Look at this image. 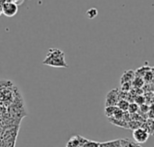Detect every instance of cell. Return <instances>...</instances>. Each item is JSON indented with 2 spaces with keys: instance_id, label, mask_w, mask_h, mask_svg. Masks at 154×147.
Segmentation results:
<instances>
[{
  "instance_id": "6da1fadb",
  "label": "cell",
  "mask_w": 154,
  "mask_h": 147,
  "mask_svg": "<svg viewBox=\"0 0 154 147\" xmlns=\"http://www.w3.org/2000/svg\"><path fill=\"white\" fill-rule=\"evenodd\" d=\"M42 65L52 66V67L69 68V65L65 60L64 52L61 49L56 48H51L48 50L46 57L42 61Z\"/></svg>"
},
{
  "instance_id": "7a4b0ae2",
  "label": "cell",
  "mask_w": 154,
  "mask_h": 147,
  "mask_svg": "<svg viewBox=\"0 0 154 147\" xmlns=\"http://www.w3.org/2000/svg\"><path fill=\"white\" fill-rule=\"evenodd\" d=\"M2 13L7 17H13L18 12V5L14 2H5L2 4Z\"/></svg>"
},
{
  "instance_id": "3957f363",
  "label": "cell",
  "mask_w": 154,
  "mask_h": 147,
  "mask_svg": "<svg viewBox=\"0 0 154 147\" xmlns=\"http://www.w3.org/2000/svg\"><path fill=\"white\" fill-rule=\"evenodd\" d=\"M118 92L119 89L116 88L108 92L106 94V107H111V106H116L119 98H118Z\"/></svg>"
},
{
  "instance_id": "277c9868",
  "label": "cell",
  "mask_w": 154,
  "mask_h": 147,
  "mask_svg": "<svg viewBox=\"0 0 154 147\" xmlns=\"http://www.w3.org/2000/svg\"><path fill=\"white\" fill-rule=\"evenodd\" d=\"M133 137H134V139L137 143H139V144H143V143H145V142L148 140L150 135H149L144 129H143V128H138V129H135V130L133 131Z\"/></svg>"
},
{
  "instance_id": "5b68a950",
  "label": "cell",
  "mask_w": 154,
  "mask_h": 147,
  "mask_svg": "<svg viewBox=\"0 0 154 147\" xmlns=\"http://www.w3.org/2000/svg\"><path fill=\"white\" fill-rule=\"evenodd\" d=\"M135 77V75H134V70H126L124 72L121 79H120V82H121V84H125V83H129V82H132Z\"/></svg>"
},
{
  "instance_id": "8992f818",
  "label": "cell",
  "mask_w": 154,
  "mask_h": 147,
  "mask_svg": "<svg viewBox=\"0 0 154 147\" xmlns=\"http://www.w3.org/2000/svg\"><path fill=\"white\" fill-rule=\"evenodd\" d=\"M109 122L112 123L113 125L116 126V127H119V128H126L128 129V123L126 121H125L124 119H116L114 118H109L108 119Z\"/></svg>"
},
{
  "instance_id": "52a82bcc",
  "label": "cell",
  "mask_w": 154,
  "mask_h": 147,
  "mask_svg": "<svg viewBox=\"0 0 154 147\" xmlns=\"http://www.w3.org/2000/svg\"><path fill=\"white\" fill-rule=\"evenodd\" d=\"M152 66H142V67H140V68H138L137 70H135L134 71V75H135V77H140V78H143L144 75H145V74L148 72V71H150V70H152Z\"/></svg>"
},
{
  "instance_id": "ba28073f",
  "label": "cell",
  "mask_w": 154,
  "mask_h": 147,
  "mask_svg": "<svg viewBox=\"0 0 154 147\" xmlns=\"http://www.w3.org/2000/svg\"><path fill=\"white\" fill-rule=\"evenodd\" d=\"M144 85V81L143 80V78L140 77H134V79L132 81V87L134 89H140L143 88Z\"/></svg>"
},
{
  "instance_id": "9c48e42d",
  "label": "cell",
  "mask_w": 154,
  "mask_h": 147,
  "mask_svg": "<svg viewBox=\"0 0 154 147\" xmlns=\"http://www.w3.org/2000/svg\"><path fill=\"white\" fill-rule=\"evenodd\" d=\"M129 103H130V102H128L126 100H119L118 102H117V104H116V107H117L119 110H121L123 112H125V111H127V110H128Z\"/></svg>"
},
{
  "instance_id": "30bf717a",
  "label": "cell",
  "mask_w": 154,
  "mask_h": 147,
  "mask_svg": "<svg viewBox=\"0 0 154 147\" xmlns=\"http://www.w3.org/2000/svg\"><path fill=\"white\" fill-rule=\"evenodd\" d=\"M142 124L141 122H138V121H134V120H130L128 122V129H131V130H135V129H138V128H142Z\"/></svg>"
},
{
  "instance_id": "8fae6325",
  "label": "cell",
  "mask_w": 154,
  "mask_h": 147,
  "mask_svg": "<svg viewBox=\"0 0 154 147\" xmlns=\"http://www.w3.org/2000/svg\"><path fill=\"white\" fill-rule=\"evenodd\" d=\"M153 68L150 71H148L145 75L143 77V80L144 81V83H147V84H150V83H152V80H153V72H152Z\"/></svg>"
},
{
  "instance_id": "7c38bea8",
  "label": "cell",
  "mask_w": 154,
  "mask_h": 147,
  "mask_svg": "<svg viewBox=\"0 0 154 147\" xmlns=\"http://www.w3.org/2000/svg\"><path fill=\"white\" fill-rule=\"evenodd\" d=\"M116 109V106H111V107H106L105 108V115L107 119L112 118L114 115V112Z\"/></svg>"
},
{
  "instance_id": "4fadbf2b",
  "label": "cell",
  "mask_w": 154,
  "mask_h": 147,
  "mask_svg": "<svg viewBox=\"0 0 154 147\" xmlns=\"http://www.w3.org/2000/svg\"><path fill=\"white\" fill-rule=\"evenodd\" d=\"M67 147H80L79 139L77 137H73L69 139V141L67 144Z\"/></svg>"
},
{
  "instance_id": "5bb4252c",
  "label": "cell",
  "mask_w": 154,
  "mask_h": 147,
  "mask_svg": "<svg viewBox=\"0 0 154 147\" xmlns=\"http://www.w3.org/2000/svg\"><path fill=\"white\" fill-rule=\"evenodd\" d=\"M138 110H139V106H138L136 103H134V102H131V103H129L128 110H127V111H128V113H129V114H134V113H137Z\"/></svg>"
},
{
  "instance_id": "9a60e30c",
  "label": "cell",
  "mask_w": 154,
  "mask_h": 147,
  "mask_svg": "<svg viewBox=\"0 0 154 147\" xmlns=\"http://www.w3.org/2000/svg\"><path fill=\"white\" fill-rule=\"evenodd\" d=\"M98 12H97V9L96 8H90L87 11L86 13V15L88 19H94L97 15Z\"/></svg>"
},
{
  "instance_id": "2e32d148",
  "label": "cell",
  "mask_w": 154,
  "mask_h": 147,
  "mask_svg": "<svg viewBox=\"0 0 154 147\" xmlns=\"http://www.w3.org/2000/svg\"><path fill=\"white\" fill-rule=\"evenodd\" d=\"M132 82L129 83H125L123 84H121V88L119 89L120 91L124 92V93H129L132 90Z\"/></svg>"
},
{
  "instance_id": "e0dca14e",
  "label": "cell",
  "mask_w": 154,
  "mask_h": 147,
  "mask_svg": "<svg viewBox=\"0 0 154 147\" xmlns=\"http://www.w3.org/2000/svg\"><path fill=\"white\" fill-rule=\"evenodd\" d=\"M134 102L136 103L138 106H141L145 103V98L143 95H136L134 99Z\"/></svg>"
},
{
  "instance_id": "ac0fdd59",
  "label": "cell",
  "mask_w": 154,
  "mask_h": 147,
  "mask_svg": "<svg viewBox=\"0 0 154 147\" xmlns=\"http://www.w3.org/2000/svg\"><path fill=\"white\" fill-rule=\"evenodd\" d=\"M123 113H124V112L116 107V110H115L114 115H113L112 118H114V119H122V118H123Z\"/></svg>"
},
{
  "instance_id": "d6986e66",
  "label": "cell",
  "mask_w": 154,
  "mask_h": 147,
  "mask_svg": "<svg viewBox=\"0 0 154 147\" xmlns=\"http://www.w3.org/2000/svg\"><path fill=\"white\" fill-rule=\"evenodd\" d=\"M99 146H100L99 143H96V142L87 140V142L85 143V145L82 147H99Z\"/></svg>"
},
{
  "instance_id": "ffe728a7",
  "label": "cell",
  "mask_w": 154,
  "mask_h": 147,
  "mask_svg": "<svg viewBox=\"0 0 154 147\" xmlns=\"http://www.w3.org/2000/svg\"><path fill=\"white\" fill-rule=\"evenodd\" d=\"M2 14V5L0 4V15Z\"/></svg>"
}]
</instances>
